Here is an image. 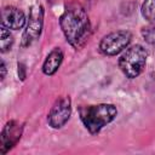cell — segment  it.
Segmentation results:
<instances>
[{
  "label": "cell",
  "instance_id": "obj_2",
  "mask_svg": "<svg viewBox=\"0 0 155 155\" xmlns=\"http://www.w3.org/2000/svg\"><path fill=\"white\" fill-rule=\"evenodd\" d=\"M80 119L91 134H97L104 126L110 124L117 115L114 104L101 103L94 105H84L79 109Z\"/></svg>",
  "mask_w": 155,
  "mask_h": 155
},
{
  "label": "cell",
  "instance_id": "obj_7",
  "mask_svg": "<svg viewBox=\"0 0 155 155\" xmlns=\"http://www.w3.org/2000/svg\"><path fill=\"white\" fill-rule=\"evenodd\" d=\"M23 132V126L22 124H19L16 120H11L8 121L2 131H1V136H0V154H6L8 150H11L21 139Z\"/></svg>",
  "mask_w": 155,
  "mask_h": 155
},
{
  "label": "cell",
  "instance_id": "obj_9",
  "mask_svg": "<svg viewBox=\"0 0 155 155\" xmlns=\"http://www.w3.org/2000/svg\"><path fill=\"white\" fill-rule=\"evenodd\" d=\"M63 51L59 47H54L45 58L44 63H42V73L45 75H53L56 74V71L59 69L62 62H63Z\"/></svg>",
  "mask_w": 155,
  "mask_h": 155
},
{
  "label": "cell",
  "instance_id": "obj_1",
  "mask_svg": "<svg viewBox=\"0 0 155 155\" xmlns=\"http://www.w3.org/2000/svg\"><path fill=\"white\" fill-rule=\"evenodd\" d=\"M59 25L67 41L75 50L82 48L91 35L88 15L85 7L76 0H71L65 5L59 17Z\"/></svg>",
  "mask_w": 155,
  "mask_h": 155
},
{
  "label": "cell",
  "instance_id": "obj_8",
  "mask_svg": "<svg viewBox=\"0 0 155 155\" xmlns=\"http://www.w3.org/2000/svg\"><path fill=\"white\" fill-rule=\"evenodd\" d=\"M27 18L24 12L15 6H6L2 8L1 12V25L6 27L7 29L18 30L25 25Z\"/></svg>",
  "mask_w": 155,
  "mask_h": 155
},
{
  "label": "cell",
  "instance_id": "obj_4",
  "mask_svg": "<svg viewBox=\"0 0 155 155\" xmlns=\"http://www.w3.org/2000/svg\"><path fill=\"white\" fill-rule=\"evenodd\" d=\"M44 27V7L40 4H36L30 7L25 29L22 35V47L30 46L34 41L40 38L41 30Z\"/></svg>",
  "mask_w": 155,
  "mask_h": 155
},
{
  "label": "cell",
  "instance_id": "obj_15",
  "mask_svg": "<svg viewBox=\"0 0 155 155\" xmlns=\"http://www.w3.org/2000/svg\"><path fill=\"white\" fill-rule=\"evenodd\" d=\"M48 1H50V2H53V1H54V0H48Z\"/></svg>",
  "mask_w": 155,
  "mask_h": 155
},
{
  "label": "cell",
  "instance_id": "obj_3",
  "mask_svg": "<svg viewBox=\"0 0 155 155\" xmlns=\"http://www.w3.org/2000/svg\"><path fill=\"white\" fill-rule=\"evenodd\" d=\"M148 52L142 45H133L127 47L119 58V68L128 79L139 76L147 64Z\"/></svg>",
  "mask_w": 155,
  "mask_h": 155
},
{
  "label": "cell",
  "instance_id": "obj_13",
  "mask_svg": "<svg viewBox=\"0 0 155 155\" xmlns=\"http://www.w3.org/2000/svg\"><path fill=\"white\" fill-rule=\"evenodd\" d=\"M24 71H25L24 65L22 63H18V75L21 78V80H24V78H25V73Z\"/></svg>",
  "mask_w": 155,
  "mask_h": 155
},
{
  "label": "cell",
  "instance_id": "obj_10",
  "mask_svg": "<svg viewBox=\"0 0 155 155\" xmlns=\"http://www.w3.org/2000/svg\"><path fill=\"white\" fill-rule=\"evenodd\" d=\"M12 44H13L12 34L10 33V30L6 27L1 25V34H0V48H1V52L5 53L8 50H11Z\"/></svg>",
  "mask_w": 155,
  "mask_h": 155
},
{
  "label": "cell",
  "instance_id": "obj_12",
  "mask_svg": "<svg viewBox=\"0 0 155 155\" xmlns=\"http://www.w3.org/2000/svg\"><path fill=\"white\" fill-rule=\"evenodd\" d=\"M142 36L149 45H155V25H147L142 29Z\"/></svg>",
  "mask_w": 155,
  "mask_h": 155
},
{
  "label": "cell",
  "instance_id": "obj_11",
  "mask_svg": "<svg viewBox=\"0 0 155 155\" xmlns=\"http://www.w3.org/2000/svg\"><path fill=\"white\" fill-rule=\"evenodd\" d=\"M140 11L148 22L155 23V0H144Z\"/></svg>",
  "mask_w": 155,
  "mask_h": 155
},
{
  "label": "cell",
  "instance_id": "obj_14",
  "mask_svg": "<svg viewBox=\"0 0 155 155\" xmlns=\"http://www.w3.org/2000/svg\"><path fill=\"white\" fill-rule=\"evenodd\" d=\"M6 76V65H5V62L1 61V80H4Z\"/></svg>",
  "mask_w": 155,
  "mask_h": 155
},
{
  "label": "cell",
  "instance_id": "obj_6",
  "mask_svg": "<svg viewBox=\"0 0 155 155\" xmlns=\"http://www.w3.org/2000/svg\"><path fill=\"white\" fill-rule=\"evenodd\" d=\"M71 114V101L68 96H62L51 107L48 115H47V121L48 125L52 128H61L63 127Z\"/></svg>",
  "mask_w": 155,
  "mask_h": 155
},
{
  "label": "cell",
  "instance_id": "obj_5",
  "mask_svg": "<svg viewBox=\"0 0 155 155\" xmlns=\"http://www.w3.org/2000/svg\"><path fill=\"white\" fill-rule=\"evenodd\" d=\"M132 34L128 30H116L104 35L99 42V51L105 56H116L128 47Z\"/></svg>",
  "mask_w": 155,
  "mask_h": 155
}]
</instances>
